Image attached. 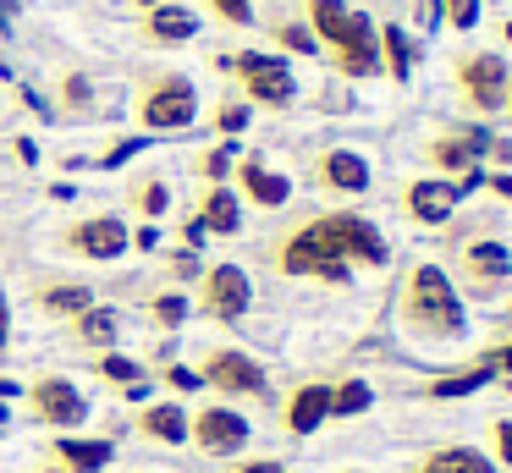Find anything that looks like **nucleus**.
Masks as SVG:
<instances>
[{
  "mask_svg": "<svg viewBox=\"0 0 512 473\" xmlns=\"http://www.w3.org/2000/svg\"><path fill=\"white\" fill-rule=\"evenodd\" d=\"M314 44H325L342 77H375L380 72V28L353 11L347 0H303Z\"/></svg>",
  "mask_w": 512,
  "mask_h": 473,
  "instance_id": "f257e3e1",
  "label": "nucleus"
},
{
  "mask_svg": "<svg viewBox=\"0 0 512 473\" xmlns=\"http://www.w3.org/2000/svg\"><path fill=\"white\" fill-rule=\"evenodd\" d=\"M402 330L419 341H457L468 330L463 297L441 264H413L408 286H402Z\"/></svg>",
  "mask_w": 512,
  "mask_h": 473,
  "instance_id": "f03ea898",
  "label": "nucleus"
},
{
  "mask_svg": "<svg viewBox=\"0 0 512 473\" xmlns=\"http://www.w3.org/2000/svg\"><path fill=\"white\" fill-rule=\"evenodd\" d=\"M281 275H320V281H347V259H342V242L331 231V215H314L281 242L276 253Z\"/></svg>",
  "mask_w": 512,
  "mask_h": 473,
  "instance_id": "7ed1b4c3",
  "label": "nucleus"
},
{
  "mask_svg": "<svg viewBox=\"0 0 512 473\" xmlns=\"http://www.w3.org/2000/svg\"><path fill=\"white\" fill-rule=\"evenodd\" d=\"M138 127L149 132H177V127H193L199 116V88L188 83L182 72H160L138 88V105H133Z\"/></svg>",
  "mask_w": 512,
  "mask_h": 473,
  "instance_id": "20e7f679",
  "label": "nucleus"
},
{
  "mask_svg": "<svg viewBox=\"0 0 512 473\" xmlns=\"http://www.w3.org/2000/svg\"><path fill=\"white\" fill-rule=\"evenodd\" d=\"M28 418L56 435H72V429L89 424V396L67 380V374H45V380L28 385Z\"/></svg>",
  "mask_w": 512,
  "mask_h": 473,
  "instance_id": "39448f33",
  "label": "nucleus"
},
{
  "mask_svg": "<svg viewBox=\"0 0 512 473\" xmlns=\"http://www.w3.org/2000/svg\"><path fill=\"white\" fill-rule=\"evenodd\" d=\"M457 281H463V292L468 297H496V292H507V281H512V248L501 237H479V242H468L463 253H457Z\"/></svg>",
  "mask_w": 512,
  "mask_h": 473,
  "instance_id": "423d86ee",
  "label": "nucleus"
},
{
  "mask_svg": "<svg viewBox=\"0 0 512 473\" xmlns=\"http://www.w3.org/2000/svg\"><path fill=\"white\" fill-rule=\"evenodd\" d=\"M221 66L243 77V88H248V99H254V105H292V94H298V77H292V66L276 61V55L243 50V55H226Z\"/></svg>",
  "mask_w": 512,
  "mask_h": 473,
  "instance_id": "0eeeda50",
  "label": "nucleus"
},
{
  "mask_svg": "<svg viewBox=\"0 0 512 473\" xmlns=\"http://www.w3.org/2000/svg\"><path fill=\"white\" fill-rule=\"evenodd\" d=\"M188 440L204 457H237V451L254 440V429H248V418L237 413V407L210 402V407H199V413H188Z\"/></svg>",
  "mask_w": 512,
  "mask_h": 473,
  "instance_id": "6e6552de",
  "label": "nucleus"
},
{
  "mask_svg": "<svg viewBox=\"0 0 512 473\" xmlns=\"http://www.w3.org/2000/svg\"><path fill=\"white\" fill-rule=\"evenodd\" d=\"M457 88H463V99L474 110H501L507 105V61H501L496 50H468L463 61H457Z\"/></svg>",
  "mask_w": 512,
  "mask_h": 473,
  "instance_id": "1a4fd4ad",
  "label": "nucleus"
},
{
  "mask_svg": "<svg viewBox=\"0 0 512 473\" xmlns=\"http://www.w3.org/2000/svg\"><path fill=\"white\" fill-rule=\"evenodd\" d=\"M199 380L215 396H265V369L237 347H210L199 363Z\"/></svg>",
  "mask_w": 512,
  "mask_h": 473,
  "instance_id": "9d476101",
  "label": "nucleus"
},
{
  "mask_svg": "<svg viewBox=\"0 0 512 473\" xmlns=\"http://www.w3.org/2000/svg\"><path fill=\"white\" fill-rule=\"evenodd\" d=\"M254 303V281H248L237 264H210L199 281V308L210 319H243Z\"/></svg>",
  "mask_w": 512,
  "mask_h": 473,
  "instance_id": "9b49d317",
  "label": "nucleus"
},
{
  "mask_svg": "<svg viewBox=\"0 0 512 473\" xmlns=\"http://www.w3.org/2000/svg\"><path fill=\"white\" fill-rule=\"evenodd\" d=\"M479 176H468V182H446V176H424V182H408L402 187V209H408L419 226H441V220H452V209L463 204V187H474Z\"/></svg>",
  "mask_w": 512,
  "mask_h": 473,
  "instance_id": "f8f14e48",
  "label": "nucleus"
},
{
  "mask_svg": "<svg viewBox=\"0 0 512 473\" xmlns=\"http://www.w3.org/2000/svg\"><path fill=\"white\" fill-rule=\"evenodd\" d=\"M67 248L78 253V259L111 264V259H122V253L133 248V231H127L116 215H89V220H78V226L67 231Z\"/></svg>",
  "mask_w": 512,
  "mask_h": 473,
  "instance_id": "ddd939ff",
  "label": "nucleus"
},
{
  "mask_svg": "<svg viewBox=\"0 0 512 473\" xmlns=\"http://www.w3.org/2000/svg\"><path fill=\"white\" fill-rule=\"evenodd\" d=\"M331 231H336V242H342V259H347V264H369V270H380V264L391 259L386 237H380V231L369 226L364 215H347V209H336V215H331Z\"/></svg>",
  "mask_w": 512,
  "mask_h": 473,
  "instance_id": "4468645a",
  "label": "nucleus"
},
{
  "mask_svg": "<svg viewBox=\"0 0 512 473\" xmlns=\"http://www.w3.org/2000/svg\"><path fill=\"white\" fill-rule=\"evenodd\" d=\"M325 418H331V385L309 380V385H298V391L287 396V413H281V424H287V435H314Z\"/></svg>",
  "mask_w": 512,
  "mask_h": 473,
  "instance_id": "2eb2a0df",
  "label": "nucleus"
},
{
  "mask_svg": "<svg viewBox=\"0 0 512 473\" xmlns=\"http://www.w3.org/2000/svg\"><path fill=\"white\" fill-rule=\"evenodd\" d=\"M138 435L160 446H188V407L182 402H149L138 413Z\"/></svg>",
  "mask_w": 512,
  "mask_h": 473,
  "instance_id": "dca6fc26",
  "label": "nucleus"
},
{
  "mask_svg": "<svg viewBox=\"0 0 512 473\" xmlns=\"http://www.w3.org/2000/svg\"><path fill=\"white\" fill-rule=\"evenodd\" d=\"M50 457L67 473H105L116 457V446L111 440H50Z\"/></svg>",
  "mask_w": 512,
  "mask_h": 473,
  "instance_id": "f3484780",
  "label": "nucleus"
},
{
  "mask_svg": "<svg viewBox=\"0 0 512 473\" xmlns=\"http://www.w3.org/2000/svg\"><path fill=\"white\" fill-rule=\"evenodd\" d=\"M320 182L331 187V193H364L369 187V160L353 149H331L320 160Z\"/></svg>",
  "mask_w": 512,
  "mask_h": 473,
  "instance_id": "a211bd4d",
  "label": "nucleus"
},
{
  "mask_svg": "<svg viewBox=\"0 0 512 473\" xmlns=\"http://www.w3.org/2000/svg\"><path fill=\"white\" fill-rule=\"evenodd\" d=\"M237 187H243L254 204H265V209H281L292 198V182L287 176H276L270 165H259V160H243L237 165Z\"/></svg>",
  "mask_w": 512,
  "mask_h": 473,
  "instance_id": "6ab92c4d",
  "label": "nucleus"
},
{
  "mask_svg": "<svg viewBox=\"0 0 512 473\" xmlns=\"http://www.w3.org/2000/svg\"><path fill=\"white\" fill-rule=\"evenodd\" d=\"M144 33H149V44H188L193 33H199V17H193L188 6H171V0H160V6L144 17Z\"/></svg>",
  "mask_w": 512,
  "mask_h": 473,
  "instance_id": "aec40b11",
  "label": "nucleus"
},
{
  "mask_svg": "<svg viewBox=\"0 0 512 473\" xmlns=\"http://www.w3.org/2000/svg\"><path fill=\"white\" fill-rule=\"evenodd\" d=\"M413 473H496V462L474 446H435L413 462Z\"/></svg>",
  "mask_w": 512,
  "mask_h": 473,
  "instance_id": "412c9836",
  "label": "nucleus"
},
{
  "mask_svg": "<svg viewBox=\"0 0 512 473\" xmlns=\"http://www.w3.org/2000/svg\"><path fill=\"white\" fill-rule=\"evenodd\" d=\"M199 226H204V231H215V237H232V231L243 226V204H237L232 187H210V193H204Z\"/></svg>",
  "mask_w": 512,
  "mask_h": 473,
  "instance_id": "4be33fe9",
  "label": "nucleus"
},
{
  "mask_svg": "<svg viewBox=\"0 0 512 473\" xmlns=\"http://www.w3.org/2000/svg\"><path fill=\"white\" fill-rule=\"evenodd\" d=\"M72 341H83V347H94V352H111L116 347V314L94 303L89 314L72 319Z\"/></svg>",
  "mask_w": 512,
  "mask_h": 473,
  "instance_id": "5701e85b",
  "label": "nucleus"
},
{
  "mask_svg": "<svg viewBox=\"0 0 512 473\" xmlns=\"http://www.w3.org/2000/svg\"><path fill=\"white\" fill-rule=\"evenodd\" d=\"M479 385H490L485 363H474V369H463V374H441V380H430L424 385V402H457V396L479 391Z\"/></svg>",
  "mask_w": 512,
  "mask_h": 473,
  "instance_id": "b1692460",
  "label": "nucleus"
},
{
  "mask_svg": "<svg viewBox=\"0 0 512 473\" xmlns=\"http://www.w3.org/2000/svg\"><path fill=\"white\" fill-rule=\"evenodd\" d=\"M380 61H386V72L397 77V83H408V72H413V61H419V50L408 44V33L391 22V28H380Z\"/></svg>",
  "mask_w": 512,
  "mask_h": 473,
  "instance_id": "393cba45",
  "label": "nucleus"
},
{
  "mask_svg": "<svg viewBox=\"0 0 512 473\" xmlns=\"http://www.w3.org/2000/svg\"><path fill=\"white\" fill-rule=\"evenodd\" d=\"M39 308L56 314V319H78L94 308V292L89 286H45V292H39Z\"/></svg>",
  "mask_w": 512,
  "mask_h": 473,
  "instance_id": "a878e982",
  "label": "nucleus"
},
{
  "mask_svg": "<svg viewBox=\"0 0 512 473\" xmlns=\"http://www.w3.org/2000/svg\"><path fill=\"white\" fill-rule=\"evenodd\" d=\"M369 402H375L369 380H342V385H331V418H353V413H364Z\"/></svg>",
  "mask_w": 512,
  "mask_h": 473,
  "instance_id": "bb28decb",
  "label": "nucleus"
},
{
  "mask_svg": "<svg viewBox=\"0 0 512 473\" xmlns=\"http://www.w3.org/2000/svg\"><path fill=\"white\" fill-rule=\"evenodd\" d=\"M149 319H155L160 330H177V325H188V297H155V303H149Z\"/></svg>",
  "mask_w": 512,
  "mask_h": 473,
  "instance_id": "cd10ccee",
  "label": "nucleus"
},
{
  "mask_svg": "<svg viewBox=\"0 0 512 473\" xmlns=\"http://www.w3.org/2000/svg\"><path fill=\"white\" fill-rule=\"evenodd\" d=\"M490 462L512 468V418H490Z\"/></svg>",
  "mask_w": 512,
  "mask_h": 473,
  "instance_id": "c85d7f7f",
  "label": "nucleus"
},
{
  "mask_svg": "<svg viewBox=\"0 0 512 473\" xmlns=\"http://www.w3.org/2000/svg\"><path fill=\"white\" fill-rule=\"evenodd\" d=\"M133 204L144 209V215H166V204H171L166 182H144V187H133Z\"/></svg>",
  "mask_w": 512,
  "mask_h": 473,
  "instance_id": "c756f323",
  "label": "nucleus"
},
{
  "mask_svg": "<svg viewBox=\"0 0 512 473\" xmlns=\"http://www.w3.org/2000/svg\"><path fill=\"white\" fill-rule=\"evenodd\" d=\"M94 369H100V374H105V380H116V385H133V380H138V374H144V369H138V363H133V358H116V352H105V358H100V363H94Z\"/></svg>",
  "mask_w": 512,
  "mask_h": 473,
  "instance_id": "7c9ffc66",
  "label": "nucleus"
},
{
  "mask_svg": "<svg viewBox=\"0 0 512 473\" xmlns=\"http://www.w3.org/2000/svg\"><path fill=\"white\" fill-rule=\"evenodd\" d=\"M210 6H215V17H221V22H237V28L254 22V0H210Z\"/></svg>",
  "mask_w": 512,
  "mask_h": 473,
  "instance_id": "2f4dec72",
  "label": "nucleus"
},
{
  "mask_svg": "<svg viewBox=\"0 0 512 473\" xmlns=\"http://www.w3.org/2000/svg\"><path fill=\"white\" fill-rule=\"evenodd\" d=\"M61 99H67V105H72V110H83V105H89V99H94V88H89V77H83V72H72V77H67V83H61Z\"/></svg>",
  "mask_w": 512,
  "mask_h": 473,
  "instance_id": "473e14b6",
  "label": "nucleus"
},
{
  "mask_svg": "<svg viewBox=\"0 0 512 473\" xmlns=\"http://www.w3.org/2000/svg\"><path fill=\"white\" fill-rule=\"evenodd\" d=\"M485 369H490V380H512V341H501V347H490Z\"/></svg>",
  "mask_w": 512,
  "mask_h": 473,
  "instance_id": "72a5a7b5",
  "label": "nucleus"
},
{
  "mask_svg": "<svg viewBox=\"0 0 512 473\" xmlns=\"http://www.w3.org/2000/svg\"><path fill=\"white\" fill-rule=\"evenodd\" d=\"M166 385H171V391H199V369H188V363H171V369H166Z\"/></svg>",
  "mask_w": 512,
  "mask_h": 473,
  "instance_id": "f704fd0d",
  "label": "nucleus"
},
{
  "mask_svg": "<svg viewBox=\"0 0 512 473\" xmlns=\"http://www.w3.org/2000/svg\"><path fill=\"white\" fill-rule=\"evenodd\" d=\"M276 39L287 44V50H303V55H309V50H320V44H314V33H309V28H276Z\"/></svg>",
  "mask_w": 512,
  "mask_h": 473,
  "instance_id": "c9c22d12",
  "label": "nucleus"
},
{
  "mask_svg": "<svg viewBox=\"0 0 512 473\" xmlns=\"http://www.w3.org/2000/svg\"><path fill=\"white\" fill-rule=\"evenodd\" d=\"M215 127H221V132H243V127H248V105H221Z\"/></svg>",
  "mask_w": 512,
  "mask_h": 473,
  "instance_id": "e433bc0d",
  "label": "nucleus"
},
{
  "mask_svg": "<svg viewBox=\"0 0 512 473\" xmlns=\"http://www.w3.org/2000/svg\"><path fill=\"white\" fill-rule=\"evenodd\" d=\"M226 171H232V143H226V149H215L210 160H204V176H210L215 187H221V176H226Z\"/></svg>",
  "mask_w": 512,
  "mask_h": 473,
  "instance_id": "4c0bfd02",
  "label": "nucleus"
},
{
  "mask_svg": "<svg viewBox=\"0 0 512 473\" xmlns=\"http://www.w3.org/2000/svg\"><path fill=\"white\" fill-rule=\"evenodd\" d=\"M446 11H452V28H474V17H479L474 0H446Z\"/></svg>",
  "mask_w": 512,
  "mask_h": 473,
  "instance_id": "58836bf2",
  "label": "nucleus"
},
{
  "mask_svg": "<svg viewBox=\"0 0 512 473\" xmlns=\"http://www.w3.org/2000/svg\"><path fill=\"white\" fill-rule=\"evenodd\" d=\"M232 473H287V468H281V462H270V457H265V462H237Z\"/></svg>",
  "mask_w": 512,
  "mask_h": 473,
  "instance_id": "ea45409f",
  "label": "nucleus"
},
{
  "mask_svg": "<svg viewBox=\"0 0 512 473\" xmlns=\"http://www.w3.org/2000/svg\"><path fill=\"white\" fill-rule=\"evenodd\" d=\"M133 149H144V143H138V138H133V143H116V149L105 154V165H122V160H127V154H133Z\"/></svg>",
  "mask_w": 512,
  "mask_h": 473,
  "instance_id": "a19ab883",
  "label": "nucleus"
},
{
  "mask_svg": "<svg viewBox=\"0 0 512 473\" xmlns=\"http://www.w3.org/2000/svg\"><path fill=\"white\" fill-rule=\"evenodd\" d=\"M12 341V319H6V297H0V347Z\"/></svg>",
  "mask_w": 512,
  "mask_h": 473,
  "instance_id": "79ce46f5",
  "label": "nucleus"
},
{
  "mask_svg": "<svg viewBox=\"0 0 512 473\" xmlns=\"http://www.w3.org/2000/svg\"><path fill=\"white\" fill-rule=\"evenodd\" d=\"M34 473H67V468H61V462H39Z\"/></svg>",
  "mask_w": 512,
  "mask_h": 473,
  "instance_id": "37998d69",
  "label": "nucleus"
},
{
  "mask_svg": "<svg viewBox=\"0 0 512 473\" xmlns=\"http://www.w3.org/2000/svg\"><path fill=\"white\" fill-rule=\"evenodd\" d=\"M12 11H17V0H0V17H12Z\"/></svg>",
  "mask_w": 512,
  "mask_h": 473,
  "instance_id": "c03bdc74",
  "label": "nucleus"
},
{
  "mask_svg": "<svg viewBox=\"0 0 512 473\" xmlns=\"http://www.w3.org/2000/svg\"><path fill=\"white\" fill-rule=\"evenodd\" d=\"M138 6H149V11H155V6H160V0H138Z\"/></svg>",
  "mask_w": 512,
  "mask_h": 473,
  "instance_id": "a18cd8bd",
  "label": "nucleus"
},
{
  "mask_svg": "<svg viewBox=\"0 0 512 473\" xmlns=\"http://www.w3.org/2000/svg\"><path fill=\"white\" fill-rule=\"evenodd\" d=\"M347 473H364V468H347Z\"/></svg>",
  "mask_w": 512,
  "mask_h": 473,
  "instance_id": "49530a36",
  "label": "nucleus"
}]
</instances>
